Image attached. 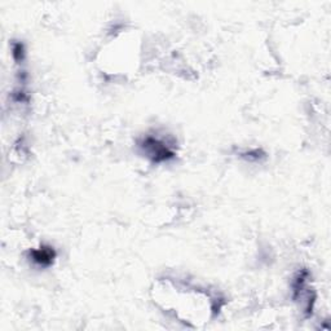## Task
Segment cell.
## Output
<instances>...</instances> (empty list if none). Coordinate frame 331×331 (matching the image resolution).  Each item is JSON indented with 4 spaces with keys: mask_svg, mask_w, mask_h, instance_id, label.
<instances>
[{
    "mask_svg": "<svg viewBox=\"0 0 331 331\" xmlns=\"http://www.w3.org/2000/svg\"><path fill=\"white\" fill-rule=\"evenodd\" d=\"M31 256H33V260L35 261L36 264H39V266H43V267H47L50 266L51 263L53 261V259H55V252H53L52 249H39V250H35V251L31 252Z\"/></svg>",
    "mask_w": 331,
    "mask_h": 331,
    "instance_id": "6da1fadb",
    "label": "cell"
}]
</instances>
